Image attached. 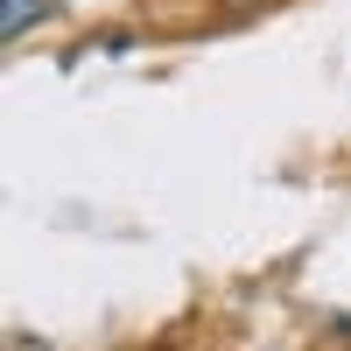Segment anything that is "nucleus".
<instances>
[{"mask_svg": "<svg viewBox=\"0 0 351 351\" xmlns=\"http://www.w3.org/2000/svg\"><path fill=\"white\" fill-rule=\"evenodd\" d=\"M28 21H43V0H36V8H28V0H8V21H0V28H8V36H21Z\"/></svg>", "mask_w": 351, "mask_h": 351, "instance_id": "nucleus-1", "label": "nucleus"}]
</instances>
